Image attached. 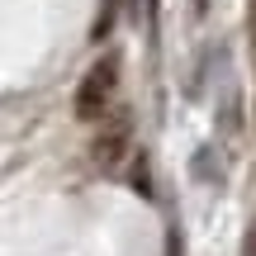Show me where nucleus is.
Returning <instances> with one entry per match:
<instances>
[{
	"instance_id": "f257e3e1",
	"label": "nucleus",
	"mask_w": 256,
	"mask_h": 256,
	"mask_svg": "<svg viewBox=\"0 0 256 256\" xmlns=\"http://www.w3.org/2000/svg\"><path fill=\"white\" fill-rule=\"evenodd\" d=\"M114 86H119V57L104 52L100 62L86 72V81L76 86V119L95 124L110 114V100H114Z\"/></svg>"
},
{
	"instance_id": "f03ea898",
	"label": "nucleus",
	"mask_w": 256,
	"mask_h": 256,
	"mask_svg": "<svg viewBox=\"0 0 256 256\" xmlns=\"http://www.w3.org/2000/svg\"><path fill=\"white\" fill-rule=\"evenodd\" d=\"M128 138H133V124H128V114H119V119H114L110 128H100V138L90 142V156H95L100 166H114V162L124 156Z\"/></svg>"
},
{
	"instance_id": "7ed1b4c3",
	"label": "nucleus",
	"mask_w": 256,
	"mask_h": 256,
	"mask_svg": "<svg viewBox=\"0 0 256 256\" xmlns=\"http://www.w3.org/2000/svg\"><path fill=\"white\" fill-rule=\"evenodd\" d=\"M114 14H119V0H110V5H104V14L95 19V28H90V38H95V43H100V38H110V28H114Z\"/></svg>"
},
{
	"instance_id": "20e7f679",
	"label": "nucleus",
	"mask_w": 256,
	"mask_h": 256,
	"mask_svg": "<svg viewBox=\"0 0 256 256\" xmlns=\"http://www.w3.org/2000/svg\"><path fill=\"white\" fill-rule=\"evenodd\" d=\"M128 180H133V190L142 194V200H152V185H147V156H138V162H133V176H128Z\"/></svg>"
},
{
	"instance_id": "39448f33",
	"label": "nucleus",
	"mask_w": 256,
	"mask_h": 256,
	"mask_svg": "<svg viewBox=\"0 0 256 256\" xmlns=\"http://www.w3.org/2000/svg\"><path fill=\"white\" fill-rule=\"evenodd\" d=\"M247 28H252V43H256V0H247Z\"/></svg>"
},
{
	"instance_id": "423d86ee",
	"label": "nucleus",
	"mask_w": 256,
	"mask_h": 256,
	"mask_svg": "<svg viewBox=\"0 0 256 256\" xmlns=\"http://www.w3.org/2000/svg\"><path fill=\"white\" fill-rule=\"evenodd\" d=\"M252 252H256V238H252Z\"/></svg>"
}]
</instances>
